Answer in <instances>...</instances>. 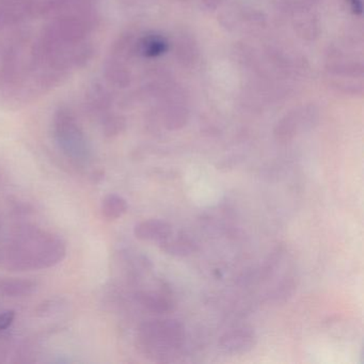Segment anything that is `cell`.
Here are the masks:
<instances>
[{"label":"cell","mask_w":364,"mask_h":364,"mask_svg":"<svg viewBox=\"0 0 364 364\" xmlns=\"http://www.w3.org/2000/svg\"><path fill=\"white\" fill-rule=\"evenodd\" d=\"M135 297L140 306L154 314H167L176 308L173 300L169 296L159 291H138Z\"/></svg>","instance_id":"obj_6"},{"label":"cell","mask_w":364,"mask_h":364,"mask_svg":"<svg viewBox=\"0 0 364 364\" xmlns=\"http://www.w3.org/2000/svg\"><path fill=\"white\" fill-rule=\"evenodd\" d=\"M257 344V336L252 328L242 326L232 328L219 338V347L231 355H242L252 350Z\"/></svg>","instance_id":"obj_4"},{"label":"cell","mask_w":364,"mask_h":364,"mask_svg":"<svg viewBox=\"0 0 364 364\" xmlns=\"http://www.w3.org/2000/svg\"><path fill=\"white\" fill-rule=\"evenodd\" d=\"M351 8H353V12L357 14H360L362 12V3L361 0H350Z\"/></svg>","instance_id":"obj_12"},{"label":"cell","mask_w":364,"mask_h":364,"mask_svg":"<svg viewBox=\"0 0 364 364\" xmlns=\"http://www.w3.org/2000/svg\"><path fill=\"white\" fill-rule=\"evenodd\" d=\"M173 232L171 225L161 219H148L137 223L134 228V235L141 242H155L167 238Z\"/></svg>","instance_id":"obj_5"},{"label":"cell","mask_w":364,"mask_h":364,"mask_svg":"<svg viewBox=\"0 0 364 364\" xmlns=\"http://www.w3.org/2000/svg\"><path fill=\"white\" fill-rule=\"evenodd\" d=\"M55 137L63 154L76 165H87L91 159L88 141L77 123L68 114H60L55 122Z\"/></svg>","instance_id":"obj_3"},{"label":"cell","mask_w":364,"mask_h":364,"mask_svg":"<svg viewBox=\"0 0 364 364\" xmlns=\"http://www.w3.org/2000/svg\"><path fill=\"white\" fill-rule=\"evenodd\" d=\"M167 43L159 38H151L144 43V54L148 57H157L167 50Z\"/></svg>","instance_id":"obj_10"},{"label":"cell","mask_w":364,"mask_h":364,"mask_svg":"<svg viewBox=\"0 0 364 364\" xmlns=\"http://www.w3.org/2000/svg\"><path fill=\"white\" fill-rule=\"evenodd\" d=\"M67 255L60 236L38 228H21L0 240V267L10 272H35L54 267Z\"/></svg>","instance_id":"obj_1"},{"label":"cell","mask_w":364,"mask_h":364,"mask_svg":"<svg viewBox=\"0 0 364 364\" xmlns=\"http://www.w3.org/2000/svg\"><path fill=\"white\" fill-rule=\"evenodd\" d=\"M0 176H1V174H0Z\"/></svg>","instance_id":"obj_13"},{"label":"cell","mask_w":364,"mask_h":364,"mask_svg":"<svg viewBox=\"0 0 364 364\" xmlns=\"http://www.w3.org/2000/svg\"><path fill=\"white\" fill-rule=\"evenodd\" d=\"M16 313L14 310H7L0 313V332L9 329L16 321Z\"/></svg>","instance_id":"obj_11"},{"label":"cell","mask_w":364,"mask_h":364,"mask_svg":"<svg viewBox=\"0 0 364 364\" xmlns=\"http://www.w3.org/2000/svg\"><path fill=\"white\" fill-rule=\"evenodd\" d=\"M138 348L146 357L168 361L185 343V328L176 319H150L138 329Z\"/></svg>","instance_id":"obj_2"},{"label":"cell","mask_w":364,"mask_h":364,"mask_svg":"<svg viewBox=\"0 0 364 364\" xmlns=\"http://www.w3.org/2000/svg\"><path fill=\"white\" fill-rule=\"evenodd\" d=\"M37 289L35 281L27 279H7L0 281V293L8 297H25L31 295Z\"/></svg>","instance_id":"obj_8"},{"label":"cell","mask_w":364,"mask_h":364,"mask_svg":"<svg viewBox=\"0 0 364 364\" xmlns=\"http://www.w3.org/2000/svg\"><path fill=\"white\" fill-rule=\"evenodd\" d=\"M159 248L173 257H188L197 251V245L191 237L182 234L174 235L173 232L165 240L157 242Z\"/></svg>","instance_id":"obj_7"},{"label":"cell","mask_w":364,"mask_h":364,"mask_svg":"<svg viewBox=\"0 0 364 364\" xmlns=\"http://www.w3.org/2000/svg\"><path fill=\"white\" fill-rule=\"evenodd\" d=\"M129 203L127 199L118 193H109L104 198L101 204V212L104 218L108 220H117L127 214Z\"/></svg>","instance_id":"obj_9"}]
</instances>
